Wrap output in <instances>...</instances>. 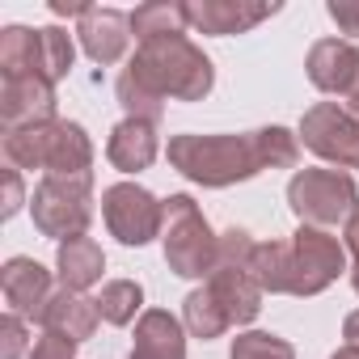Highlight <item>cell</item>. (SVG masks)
<instances>
[{"instance_id": "4316f807", "label": "cell", "mask_w": 359, "mask_h": 359, "mask_svg": "<svg viewBox=\"0 0 359 359\" xmlns=\"http://www.w3.org/2000/svg\"><path fill=\"white\" fill-rule=\"evenodd\" d=\"M325 13H330V22H334L342 34L359 39V0H330Z\"/></svg>"}, {"instance_id": "7402d4cb", "label": "cell", "mask_w": 359, "mask_h": 359, "mask_svg": "<svg viewBox=\"0 0 359 359\" xmlns=\"http://www.w3.org/2000/svg\"><path fill=\"white\" fill-rule=\"evenodd\" d=\"M182 325L191 330V338H199V342H212V338H224L233 325H229V317L220 313V304L212 300V292L208 287H195L187 300H182Z\"/></svg>"}, {"instance_id": "4fadbf2b", "label": "cell", "mask_w": 359, "mask_h": 359, "mask_svg": "<svg viewBox=\"0 0 359 359\" xmlns=\"http://www.w3.org/2000/svg\"><path fill=\"white\" fill-rule=\"evenodd\" d=\"M76 39L85 47V55L102 68L118 64L127 55V43H131V13L123 9H110V5H89V13L76 22Z\"/></svg>"}, {"instance_id": "30bf717a", "label": "cell", "mask_w": 359, "mask_h": 359, "mask_svg": "<svg viewBox=\"0 0 359 359\" xmlns=\"http://www.w3.org/2000/svg\"><path fill=\"white\" fill-rule=\"evenodd\" d=\"M304 68L321 93H334L342 102L359 97V47L351 39H317L309 47Z\"/></svg>"}, {"instance_id": "f546056e", "label": "cell", "mask_w": 359, "mask_h": 359, "mask_svg": "<svg viewBox=\"0 0 359 359\" xmlns=\"http://www.w3.org/2000/svg\"><path fill=\"white\" fill-rule=\"evenodd\" d=\"M51 13H55V18H76V22H81V18L89 13V5H85V0H51Z\"/></svg>"}, {"instance_id": "5bb4252c", "label": "cell", "mask_w": 359, "mask_h": 359, "mask_svg": "<svg viewBox=\"0 0 359 359\" xmlns=\"http://www.w3.org/2000/svg\"><path fill=\"white\" fill-rule=\"evenodd\" d=\"M51 118H55V85L51 81L26 76V81L0 85V123H5V131L51 123Z\"/></svg>"}, {"instance_id": "277c9868", "label": "cell", "mask_w": 359, "mask_h": 359, "mask_svg": "<svg viewBox=\"0 0 359 359\" xmlns=\"http://www.w3.org/2000/svg\"><path fill=\"white\" fill-rule=\"evenodd\" d=\"M0 148H5V161L13 169H43V177L47 173H60V177L93 173V140L81 123H68V118L5 131Z\"/></svg>"}, {"instance_id": "8fae6325", "label": "cell", "mask_w": 359, "mask_h": 359, "mask_svg": "<svg viewBox=\"0 0 359 359\" xmlns=\"http://www.w3.org/2000/svg\"><path fill=\"white\" fill-rule=\"evenodd\" d=\"M0 292H5V304L9 313L26 317V321H43L55 287H51V271L26 254L9 258L5 266H0Z\"/></svg>"}, {"instance_id": "8992f818", "label": "cell", "mask_w": 359, "mask_h": 359, "mask_svg": "<svg viewBox=\"0 0 359 359\" xmlns=\"http://www.w3.org/2000/svg\"><path fill=\"white\" fill-rule=\"evenodd\" d=\"M287 208L309 229H346L359 216V187L342 169H296L287 182Z\"/></svg>"}, {"instance_id": "603a6c76", "label": "cell", "mask_w": 359, "mask_h": 359, "mask_svg": "<svg viewBox=\"0 0 359 359\" xmlns=\"http://www.w3.org/2000/svg\"><path fill=\"white\" fill-rule=\"evenodd\" d=\"M72 60H76L72 34L60 30V26H43V30H39V72H43V81L60 85V81L72 72Z\"/></svg>"}, {"instance_id": "44dd1931", "label": "cell", "mask_w": 359, "mask_h": 359, "mask_svg": "<svg viewBox=\"0 0 359 359\" xmlns=\"http://www.w3.org/2000/svg\"><path fill=\"white\" fill-rule=\"evenodd\" d=\"M97 313L106 325H131L144 317V287L135 279H110L97 292Z\"/></svg>"}, {"instance_id": "83f0119b", "label": "cell", "mask_w": 359, "mask_h": 359, "mask_svg": "<svg viewBox=\"0 0 359 359\" xmlns=\"http://www.w3.org/2000/svg\"><path fill=\"white\" fill-rule=\"evenodd\" d=\"M22 203H26V187H22V169L5 165V208H0V216H5V220H13V216L22 212Z\"/></svg>"}, {"instance_id": "f1b7e54d", "label": "cell", "mask_w": 359, "mask_h": 359, "mask_svg": "<svg viewBox=\"0 0 359 359\" xmlns=\"http://www.w3.org/2000/svg\"><path fill=\"white\" fill-rule=\"evenodd\" d=\"M342 245H346V254H351V283H355V292H359V216L342 229Z\"/></svg>"}, {"instance_id": "6da1fadb", "label": "cell", "mask_w": 359, "mask_h": 359, "mask_svg": "<svg viewBox=\"0 0 359 359\" xmlns=\"http://www.w3.org/2000/svg\"><path fill=\"white\" fill-rule=\"evenodd\" d=\"M169 165L191 177L195 187L224 191L237 182H250L262 169H296L300 161V135L287 127H258V131H220V135H169L165 148Z\"/></svg>"}, {"instance_id": "d6986e66", "label": "cell", "mask_w": 359, "mask_h": 359, "mask_svg": "<svg viewBox=\"0 0 359 359\" xmlns=\"http://www.w3.org/2000/svg\"><path fill=\"white\" fill-rule=\"evenodd\" d=\"M0 76L5 81L43 76L39 72V30H30V26H5L0 30Z\"/></svg>"}, {"instance_id": "ac0fdd59", "label": "cell", "mask_w": 359, "mask_h": 359, "mask_svg": "<svg viewBox=\"0 0 359 359\" xmlns=\"http://www.w3.org/2000/svg\"><path fill=\"white\" fill-rule=\"evenodd\" d=\"M106 271V254L93 237H68L55 250V275L68 292H89L93 283H102Z\"/></svg>"}, {"instance_id": "ffe728a7", "label": "cell", "mask_w": 359, "mask_h": 359, "mask_svg": "<svg viewBox=\"0 0 359 359\" xmlns=\"http://www.w3.org/2000/svg\"><path fill=\"white\" fill-rule=\"evenodd\" d=\"M187 5H169V0H148V5L131 9V34L140 43L165 39V34H187Z\"/></svg>"}, {"instance_id": "9a60e30c", "label": "cell", "mask_w": 359, "mask_h": 359, "mask_svg": "<svg viewBox=\"0 0 359 359\" xmlns=\"http://www.w3.org/2000/svg\"><path fill=\"white\" fill-rule=\"evenodd\" d=\"M127 359H187V325L169 309H144Z\"/></svg>"}, {"instance_id": "52a82bcc", "label": "cell", "mask_w": 359, "mask_h": 359, "mask_svg": "<svg viewBox=\"0 0 359 359\" xmlns=\"http://www.w3.org/2000/svg\"><path fill=\"white\" fill-rule=\"evenodd\" d=\"M30 216L34 229L51 241L85 237L93 220V173H76V177L47 173L30 195Z\"/></svg>"}, {"instance_id": "ba28073f", "label": "cell", "mask_w": 359, "mask_h": 359, "mask_svg": "<svg viewBox=\"0 0 359 359\" xmlns=\"http://www.w3.org/2000/svg\"><path fill=\"white\" fill-rule=\"evenodd\" d=\"M300 144L334 169H359V114L346 102H317L300 118Z\"/></svg>"}, {"instance_id": "484cf974", "label": "cell", "mask_w": 359, "mask_h": 359, "mask_svg": "<svg viewBox=\"0 0 359 359\" xmlns=\"http://www.w3.org/2000/svg\"><path fill=\"white\" fill-rule=\"evenodd\" d=\"M30 359H76V342L64 338V334L43 330L39 342H34V351H30Z\"/></svg>"}, {"instance_id": "cb8c5ba5", "label": "cell", "mask_w": 359, "mask_h": 359, "mask_svg": "<svg viewBox=\"0 0 359 359\" xmlns=\"http://www.w3.org/2000/svg\"><path fill=\"white\" fill-rule=\"evenodd\" d=\"M229 359H296V346L271 330H245L233 338Z\"/></svg>"}, {"instance_id": "9c48e42d", "label": "cell", "mask_w": 359, "mask_h": 359, "mask_svg": "<svg viewBox=\"0 0 359 359\" xmlns=\"http://www.w3.org/2000/svg\"><path fill=\"white\" fill-rule=\"evenodd\" d=\"M102 220L114 241L123 245H148L165 229V199L135 182H114L102 191Z\"/></svg>"}, {"instance_id": "7c38bea8", "label": "cell", "mask_w": 359, "mask_h": 359, "mask_svg": "<svg viewBox=\"0 0 359 359\" xmlns=\"http://www.w3.org/2000/svg\"><path fill=\"white\" fill-rule=\"evenodd\" d=\"M275 13L279 5H250V0H187V26L212 39L250 34L254 26H262Z\"/></svg>"}, {"instance_id": "e0dca14e", "label": "cell", "mask_w": 359, "mask_h": 359, "mask_svg": "<svg viewBox=\"0 0 359 359\" xmlns=\"http://www.w3.org/2000/svg\"><path fill=\"white\" fill-rule=\"evenodd\" d=\"M97 321H102L97 300H89L85 292H68V287H60V292L51 296V304H47V313H43L39 325L51 330V334H64V338H72V342L81 346L85 338H93Z\"/></svg>"}, {"instance_id": "2e32d148", "label": "cell", "mask_w": 359, "mask_h": 359, "mask_svg": "<svg viewBox=\"0 0 359 359\" xmlns=\"http://www.w3.org/2000/svg\"><path fill=\"white\" fill-rule=\"evenodd\" d=\"M161 152V135H156V123H144V118H123L110 140H106V161L118 169V173H140L156 161Z\"/></svg>"}, {"instance_id": "7a4b0ae2", "label": "cell", "mask_w": 359, "mask_h": 359, "mask_svg": "<svg viewBox=\"0 0 359 359\" xmlns=\"http://www.w3.org/2000/svg\"><path fill=\"white\" fill-rule=\"evenodd\" d=\"M212 85H216V68L203 55V47L191 43L187 34H165L135 47L114 93L127 118L156 123L165 114V102H203Z\"/></svg>"}, {"instance_id": "d4e9b609", "label": "cell", "mask_w": 359, "mask_h": 359, "mask_svg": "<svg viewBox=\"0 0 359 359\" xmlns=\"http://www.w3.org/2000/svg\"><path fill=\"white\" fill-rule=\"evenodd\" d=\"M26 346H30L26 317L5 313V317H0V359H22V351H26Z\"/></svg>"}, {"instance_id": "1f68e13d", "label": "cell", "mask_w": 359, "mask_h": 359, "mask_svg": "<svg viewBox=\"0 0 359 359\" xmlns=\"http://www.w3.org/2000/svg\"><path fill=\"white\" fill-rule=\"evenodd\" d=\"M330 359H359V346H351V342H342V346H338V351H334Z\"/></svg>"}, {"instance_id": "3957f363", "label": "cell", "mask_w": 359, "mask_h": 359, "mask_svg": "<svg viewBox=\"0 0 359 359\" xmlns=\"http://www.w3.org/2000/svg\"><path fill=\"white\" fill-rule=\"evenodd\" d=\"M342 271L346 245L309 224H300L287 241H262L250 254V275L271 296H321Z\"/></svg>"}, {"instance_id": "4dcf8cb0", "label": "cell", "mask_w": 359, "mask_h": 359, "mask_svg": "<svg viewBox=\"0 0 359 359\" xmlns=\"http://www.w3.org/2000/svg\"><path fill=\"white\" fill-rule=\"evenodd\" d=\"M342 338H346L351 346H359V309H355V313L342 321Z\"/></svg>"}, {"instance_id": "5b68a950", "label": "cell", "mask_w": 359, "mask_h": 359, "mask_svg": "<svg viewBox=\"0 0 359 359\" xmlns=\"http://www.w3.org/2000/svg\"><path fill=\"white\" fill-rule=\"evenodd\" d=\"M161 245H165V262H169L173 275H182V279H208L212 266H216L220 237L212 233L203 208L191 195H169L165 199Z\"/></svg>"}]
</instances>
